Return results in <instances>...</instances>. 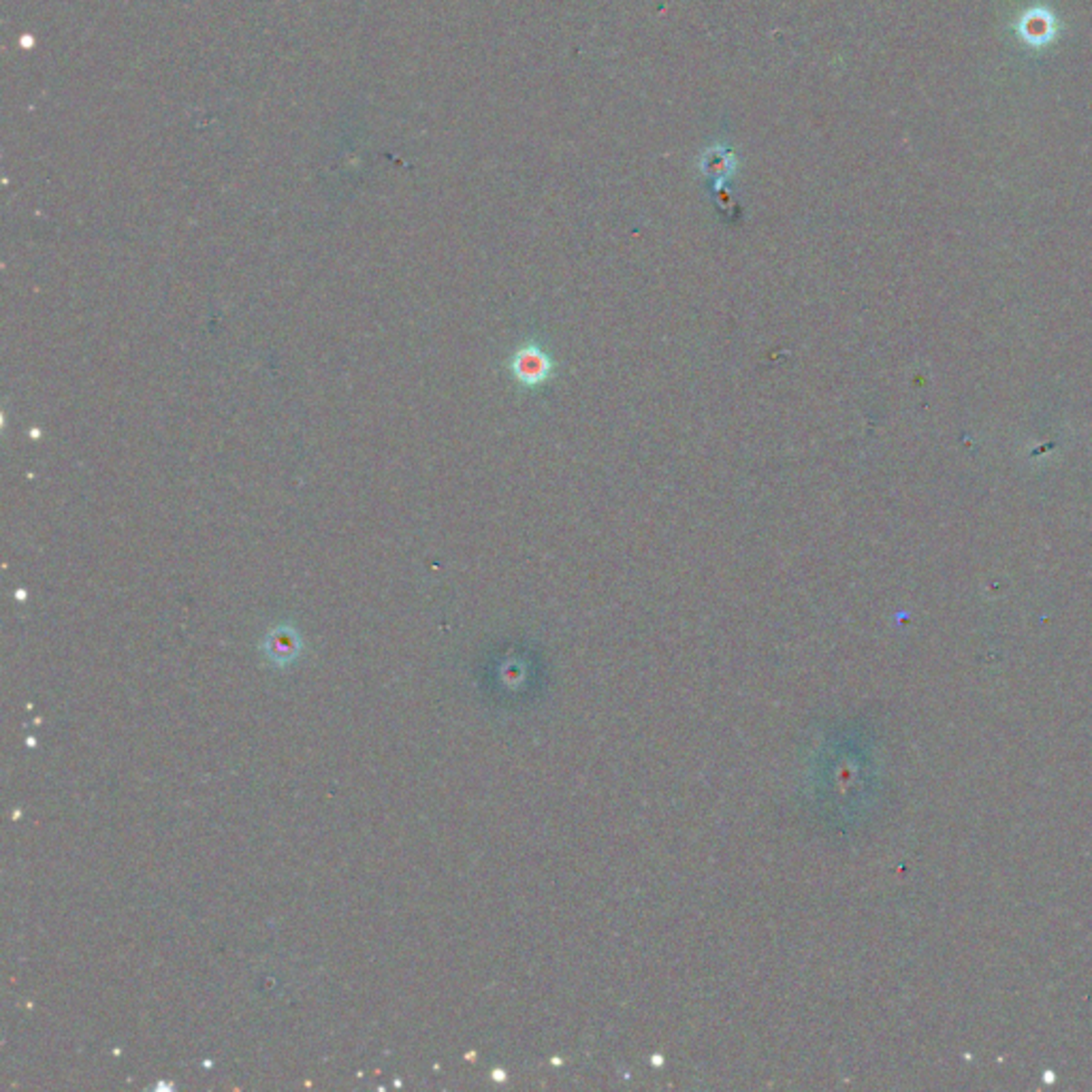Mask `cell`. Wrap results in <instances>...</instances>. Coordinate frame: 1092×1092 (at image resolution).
<instances>
[{"label":"cell","instance_id":"obj_1","mask_svg":"<svg viewBox=\"0 0 1092 1092\" xmlns=\"http://www.w3.org/2000/svg\"><path fill=\"white\" fill-rule=\"evenodd\" d=\"M510 372L525 389H538L553 378L555 363L538 343H525L510 359Z\"/></svg>","mask_w":1092,"mask_h":1092}]
</instances>
